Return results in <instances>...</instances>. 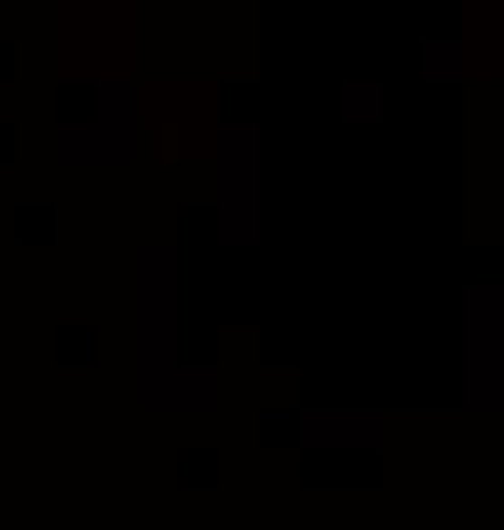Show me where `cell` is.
<instances>
[{
    "label": "cell",
    "mask_w": 504,
    "mask_h": 530,
    "mask_svg": "<svg viewBox=\"0 0 504 530\" xmlns=\"http://www.w3.org/2000/svg\"><path fill=\"white\" fill-rule=\"evenodd\" d=\"M179 281L183 256L179 245H143L138 250V408L158 393L179 367Z\"/></svg>",
    "instance_id": "1"
},
{
    "label": "cell",
    "mask_w": 504,
    "mask_h": 530,
    "mask_svg": "<svg viewBox=\"0 0 504 530\" xmlns=\"http://www.w3.org/2000/svg\"><path fill=\"white\" fill-rule=\"evenodd\" d=\"M260 138L266 128L255 117H229L219 128V245L250 250L260 245Z\"/></svg>",
    "instance_id": "2"
},
{
    "label": "cell",
    "mask_w": 504,
    "mask_h": 530,
    "mask_svg": "<svg viewBox=\"0 0 504 530\" xmlns=\"http://www.w3.org/2000/svg\"><path fill=\"white\" fill-rule=\"evenodd\" d=\"M463 403L499 408L504 403V286L474 281L463 291Z\"/></svg>",
    "instance_id": "3"
},
{
    "label": "cell",
    "mask_w": 504,
    "mask_h": 530,
    "mask_svg": "<svg viewBox=\"0 0 504 530\" xmlns=\"http://www.w3.org/2000/svg\"><path fill=\"white\" fill-rule=\"evenodd\" d=\"M382 408H301L295 414V444L306 454H378L382 449Z\"/></svg>",
    "instance_id": "4"
},
{
    "label": "cell",
    "mask_w": 504,
    "mask_h": 530,
    "mask_svg": "<svg viewBox=\"0 0 504 530\" xmlns=\"http://www.w3.org/2000/svg\"><path fill=\"white\" fill-rule=\"evenodd\" d=\"M92 128L112 148V163H138L143 158V92L133 77H107L92 87Z\"/></svg>",
    "instance_id": "5"
},
{
    "label": "cell",
    "mask_w": 504,
    "mask_h": 530,
    "mask_svg": "<svg viewBox=\"0 0 504 530\" xmlns=\"http://www.w3.org/2000/svg\"><path fill=\"white\" fill-rule=\"evenodd\" d=\"M219 398H224V377H219L214 362H204V367L179 362V367L158 383L148 408H219Z\"/></svg>",
    "instance_id": "6"
},
{
    "label": "cell",
    "mask_w": 504,
    "mask_h": 530,
    "mask_svg": "<svg viewBox=\"0 0 504 530\" xmlns=\"http://www.w3.org/2000/svg\"><path fill=\"white\" fill-rule=\"evenodd\" d=\"M336 113H341L347 128H378L382 117H387V87L378 77H351L336 92Z\"/></svg>",
    "instance_id": "7"
},
{
    "label": "cell",
    "mask_w": 504,
    "mask_h": 530,
    "mask_svg": "<svg viewBox=\"0 0 504 530\" xmlns=\"http://www.w3.org/2000/svg\"><path fill=\"white\" fill-rule=\"evenodd\" d=\"M418 72H423V82H434V87L463 82V77H469V46H463L459 36H434V42H423Z\"/></svg>",
    "instance_id": "8"
},
{
    "label": "cell",
    "mask_w": 504,
    "mask_h": 530,
    "mask_svg": "<svg viewBox=\"0 0 504 530\" xmlns=\"http://www.w3.org/2000/svg\"><path fill=\"white\" fill-rule=\"evenodd\" d=\"M11 57H15V46H11V42H0V82H5V77L15 72V67H11Z\"/></svg>",
    "instance_id": "9"
},
{
    "label": "cell",
    "mask_w": 504,
    "mask_h": 530,
    "mask_svg": "<svg viewBox=\"0 0 504 530\" xmlns=\"http://www.w3.org/2000/svg\"><path fill=\"white\" fill-rule=\"evenodd\" d=\"M11 138H15V128L11 123H0V158H11Z\"/></svg>",
    "instance_id": "10"
}]
</instances>
